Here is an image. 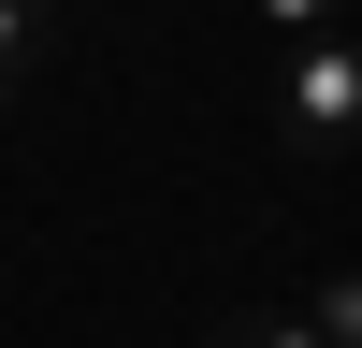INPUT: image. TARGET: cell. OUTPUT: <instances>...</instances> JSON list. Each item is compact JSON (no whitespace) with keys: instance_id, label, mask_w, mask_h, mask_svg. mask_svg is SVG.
<instances>
[{"instance_id":"6da1fadb","label":"cell","mask_w":362,"mask_h":348,"mask_svg":"<svg viewBox=\"0 0 362 348\" xmlns=\"http://www.w3.org/2000/svg\"><path fill=\"white\" fill-rule=\"evenodd\" d=\"M276 145L290 160H348L362 145V44L348 29H319V44L276 58Z\"/></svg>"},{"instance_id":"7a4b0ae2","label":"cell","mask_w":362,"mask_h":348,"mask_svg":"<svg viewBox=\"0 0 362 348\" xmlns=\"http://www.w3.org/2000/svg\"><path fill=\"white\" fill-rule=\"evenodd\" d=\"M44 44H58V0H0V102L44 73Z\"/></svg>"},{"instance_id":"277c9868","label":"cell","mask_w":362,"mask_h":348,"mask_svg":"<svg viewBox=\"0 0 362 348\" xmlns=\"http://www.w3.org/2000/svg\"><path fill=\"white\" fill-rule=\"evenodd\" d=\"M305 319H319V348H362V276H319Z\"/></svg>"},{"instance_id":"3957f363","label":"cell","mask_w":362,"mask_h":348,"mask_svg":"<svg viewBox=\"0 0 362 348\" xmlns=\"http://www.w3.org/2000/svg\"><path fill=\"white\" fill-rule=\"evenodd\" d=\"M218 348H319V319L305 305H247V319H218Z\"/></svg>"},{"instance_id":"5b68a950","label":"cell","mask_w":362,"mask_h":348,"mask_svg":"<svg viewBox=\"0 0 362 348\" xmlns=\"http://www.w3.org/2000/svg\"><path fill=\"white\" fill-rule=\"evenodd\" d=\"M247 29H261V44H319V29H334V0H247Z\"/></svg>"}]
</instances>
